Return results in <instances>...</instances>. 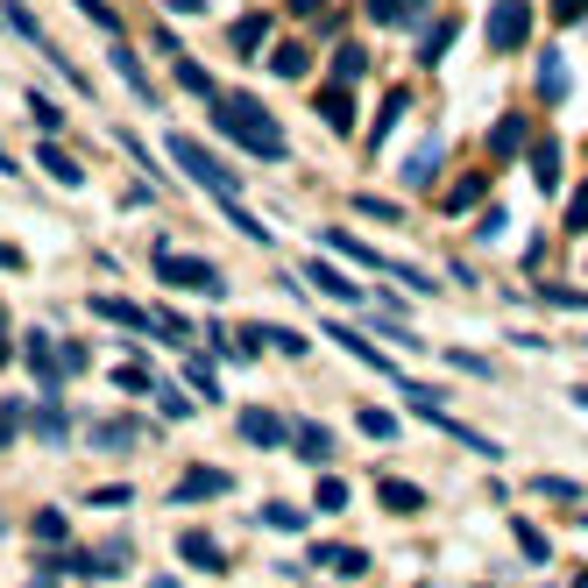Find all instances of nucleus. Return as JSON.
<instances>
[{
	"mask_svg": "<svg viewBox=\"0 0 588 588\" xmlns=\"http://www.w3.org/2000/svg\"><path fill=\"white\" fill-rule=\"evenodd\" d=\"M206 121H213L227 142H241L248 156H263V163H284V156H291L284 128L270 121V107H263L256 93H213V100H206Z\"/></svg>",
	"mask_w": 588,
	"mask_h": 588,
	"instance_id": "nucleus-1",
	"label": "nucleus"
},
{
	"mask_svg": "<svg viewBox=\"0 0 588 588\" xmlns=\"http://www.w3.org/2000/svg\"><path fill=\"white\" fill-rule=\"evenodd\" d=\"M171 156L185 163V178H192L199 192H213V199H241V178L227 171V163H220L199 135H171Z\"/></svg>",
	"mask_w": 588,
	"mask_h": 588,
	"instance_id": "nucleus-2",
	"label": "nucleus"
},
{
	"mask_svg": "<svg viewBox=\"0 0 588 588\" xmlns=\"http://www.w3.org/2000/svg\"><path fill=\"white\" fill-rule=\"evenodd\" d=\"M149 270H156L163 284H178V291H206V298H220V291H227V277H220L206 256H178V248H156Z\"/></svg>",
	"mask_w": 588,
	"mask_h": 588,
	"instance_id": "nucleus-3",
	"label": "nucleus"
},
{
	"mask_svg": "<svg viewBox=\"0 0 588 588\" xmlns=\"http://www.w3.org/2000/svg\"><path fill=\"white\" fill-rule=\"evenodd\" d=\"M489 29V50H525L532 43V0H489V15H482Z\"/></svg>",
	"mask_w": 588,
	"mask_h": 588,
	"instance_id": "nucleus-4",
	"label": "nucleus"
},
{
	"mask_svg": "<svg viewBox=\"0 0 588 588\" xmlns=\"http://www.w3.org/2000/svg\"><path fill=\"white\" fill-rule=\"evenodd\" d=\"M22 362H29V376L43 383V397H57V383L71 376V369H64V348L50 341V333H43V326L29 333V341H22Z\"/></svg>",
	"mask_w": 588,
	"mask_h": 588,
	"instance_id": "nucleus-5",
	"label": "nucleus"
},
{
	"mask_svg": "<svg viewBox=\"0 0 588 588\" xmlns=\"http://www.w3.org/2000/svg\"><path fill=\"white\" fill-rule=\"evenodd\" d=\"M57 567H64V574H93V581H107V574H128V546L114 539V546H93V553H57Z\"/></svg>",
	"mask_w": 588,
	"mask_h": 588,
	"instance_id": "nucleus-6",
	"label": "nucleus"
},
{
	"mask_svg": "<svg viewBox=\"0 0 588 588\" xmlns=\"http://www.w3.org/2000/svg\"><path fill=\"white\" fill-rule=\"evenodd\" d=\"M241 440H248V447H291V426H284L270 404H248V411H241Z\"/></svg>",
	"mask_w": 588,
	"mask_h": 588,
	"instance_id": "nucleus-7",
	"label": "nucleus"
},
{
	"mask_svg": "<svg viewBox=\"0 0 588 588\" xmlns=\"http://www.w3.org/2000/svg\"><path fill=\"white\" fill-rule=\"evenodd\" d=\"M107 64H114V78H121V86H128V93H135V100H142V107H149V100H156V78H149V71H142V57H135V50H128V43H121V36H114V43H107Z\"/></svg>",
	"mask_w": 588,
	"mask_h": 588,
	"instance_id": "nucleus-8",
	"label": "nucleus"
},
{
	"mask_svg": "<svg viewBox=\"0 0 588 588\" xmlns=\"http://www.w3.org/2000/svg\"><path fill=\"white\" fill-rule=\"evenodd\" d=\"M36 163H43V178H57L64 192H78V185H86V163H78L64 142H36Z\"/></svg>",
	"mask_w": 588,
	"mask_h": 588,
	"instance_id": "nucleus-9",
	"label": "nucleus"
},
{
	"mask_svg": "<svg viewBox=\"0 0 588 588\" xmlns=\"http://www.w3.org/2000/svg\"><path fill=\"white\" fill-rule=\"evenodd\" d=\"M376 503H383V511H397V518H418V511H426V489H418L411 475H383V482H376Z\"/></svg>",
	"mask_w": 588,
	"mask_h": 588,
	"instance_id": "nucleus-10",
	"label": "nucleus"
},
{
	"mask_svg": "<svg viewBox=\"0 0 588 588\" xmlns=\"http://www.w3.org/2000/svg\"><path fill=\"white\" fill-rule=\"evenodd\" d=\"M326 341H333V348H348V355H355V362H362V369H376V376H390V383H397V376H404V369H397V362H390V355H376V348H369V341H362V333H355V326H326Z\"/></svg>",
	"mask_w": 588,
	"mask_h": 588,
	"instance_id": "nucleus-11",
	"label": "nucleus"
},
{
	"mask_svg": "<svg viewBox=\"0 0 588 588\" xmlns=\"http://www.w3.org/2000/svg\"><path fill=\"white\" fill-rule=\"evenodd\" d=\"M525 149H532L525 114H496V128H489V156H496V163H511V156H525Z\"/></svg>",
	"mask_w": 588,
	"mask_h": 588,
	"instance_id": "nucleus-12",
	"label": "nucleus"
},
{
	"mask_svg": "<svg viewBox=\"0 0 588 588\" xmlns=\"http://www.w3.org/2000/svg\"><path fill=\"white\" fill-rule=\"evenodd\" d=\"M227 489H234V475H227V468H206V461H199V468H185V482H178L171 496H178V503H206V496H227Z\"/></svg>",
	"mask_w": 588,
	"mask_h": 588,
	"instance_id": "nucleus-13",
	"label": "nucleus"
},
{
	"mask_svg": "<svg viewBox=\"0 0 588 588\" xmlns=\"http://www.w3.org/2000/svg\"><path fill=\"white\" fill-rule=\"evenodd\" d=\"M93 312L100 319H114V326H128V333H156L163 319H149L142 305H128V298H93Z\"/></svg>",
	"mask_w": 588,
	"mask_h": 588,
	"instance_id": "nucleus-14",
	"label": "nucleus"
},
{
	"mask_svg": "<svg viewBox=\"0 0 588 588\" xmlns=\"http://www.w3.org/2000/svg\"><path fill=\"white\" fill-rule=\"evenodd\" d=\"M178 553H185V567H199V574H220V567H227V553H220L206 532H178Z\"/></svg>",
	"mask_w": 588,
	"mask_h": 588,
	"instance_id": "nucleus-15",
	"label": "nucleus"
},
{
	"mask_svg": "<svg viewBox=\"0 0 588 588\" xmlns=\"http://www.w3.org/2000/svg\"><path fill=\"white\" fill-rule=\"evenodd\" d=\"M86 440H93L100 454H128V447H135L142 433H135V418H100V426H93Z\"/></svg>",
	"mask_w": 588,
	"mask_h": 588,
	"instance_id": "nucleus-16",
	"label": "nucleus"
},
{
	"mask_svg": "<svg viewBox=\"0 0 588 588\" xmlns=\"http://www.w3.org/2000/svg\"><path fill=\"white\" fill-rule=\"evenodd\" d=\"M312 107H319V121H326V128H341V135L355 128V100H348V86H326Z\"/></svg>",
	"mask_w": 588,
	"mask_h": 588,
	"instance_id": "nucleus-17",
	"label": "nucleus"
},
{
	"mask_svg": "<svg viewBox=\"0 0 588 588\" xmlns=\"http://www.w3.org/2000/svg\"><path fill=\"white\" fill-rule=\"evenodd\" d=\"M312 560H319V567H333V574H348V581H355V574H369V553H362V546H312Z\"/></svg>",
	"mask_w": 588,
	"mask_h": 588,
	"instance_id": "nucleus-18",
	"label": "nucleus"
},
{
	"mask_svg": "<svg viewBox=\"0 0 588 588\" xmlns=\"http://www.w3.org/2000/svg\"><path fill=\"white\" fill-rule=\"evenodd\" d=\"M319 241H326V248H333V256H348V263H362V270H383V256H376V248H362V241H355V234H348V227H326V234H319Z\"/></svg>",
	"mask_w": 588,
	"mask_h": 588,
	"instance_id": "nucleus-19",
	"label": "nucleus"
},
{
	"mask_svg": "<svg viewBox=\"0 0 588 588\" xmlns=\"http://www.w3.org/2000/svg\"><path fill=\"white\" fill-rule=\"evenodd\" d=\"M539 100H567V57L539 50Z\"/></svg>",
	"mask_w": 588,
	"mask_h": 588,
	"instance_id": "nucleus-20",
	"label": "nucleus"
},
{
	"mask_svg": "<svg viewBox=\"0 0 588 588\" xmlns=\"http://www.w3.org/2000/svg\"><path fill=\"white\" fill-rule=\"evenodd\" d=\"M291 447H298L305 461H319V468L333 461V433H326V426H291Z\"/></svg>",
	"mask_w": 588,
	"mask_h": 588,
	"instance_id": "nucleus-21",
	"label": "nucleus"
},
{
	"mask_svg": "<svg viewBox=\"0 0 588 588\" xmlns=\"http://www.w3.org/2000/svg\"><path fill=\"white\" fill-rule=\"evenodd\" d=\"M171 78H178L192 100H213V78H206V64H199V57H171Z\"/></svg>",
	"mask_w": 588,
	"mask_h": 588,
	"instance_id": "nucleus-22",
	"label": "nucleus"
},
{
	"mask_svg": "<svg viewBox=\"0 0 588 588\" xmlns=\"http://www.w3.org/2000/svg\"><path fill=\"white\" fill-rule=\"evenodd\" d=\"M305 277H312V284H319L326 298H341V305H355V298H362V291H355V284H348L341 270H333V263H305Z\"/></svg>",
	"mask_w": 588,
	"mask_h": 588,
	"instance_id": "nucleus-23",
	"label": "nucleus"
},
{
	"mask_svg": "<svg viewBox=\"0 0 588 588\" xmlns=\"http://www.w3.org/2000/svg\"><path fill=\"white\" fill-rule=\"evenodd\" d=\"M270 71H277V78H305V71H312V50H305V43H277V50H270Z\"/></svg>",
	"mask_w": 588,
	"mask_h": 588,
	"instance_id": "nucleus-24",
	"label": "nucleus"
},
{
	"mask_svg": "<svg viewBox=\"0 0 588 588\" xmlns=\"http://www.w3.org/2000/svg\"><path fill=\"white\" fill-rule=\"evenodd\" d=\"M482 199H489V185H482V178H461V185L440 199V213H454V220H461V213H475Z\"/></svg>",
	"mask_w": 588,
	"mask_h": 588,
	"instance_id": "nucleus-25",
	"label": "nucleus"
},
{
	"mask_svg": "<svg viewBox=\"0 0 588 588\" xmlns=\"http://www.w3.org/2000/svg\"><path fill=\"white\" fill-rule=\"evenodd\" d=\"M532 178L546 192H560V142H532Z\"/></svg>",
	"mask_w": 588,
	"mask_h": 588,
	"instance_id": "nucleus-26",
	"label": "nucleus"
},
{
	"mask_svg": "<svg viewBox=\"0 0 588 588\" xmlns=\"http://www.w3.org/2000/svg\"><path fill=\"white\" fill-rule=\"evenodd\" d=\"M107 376H114V383H121V390H128V397H156V376H149V369H142V362H114V369H107Z\"/></svg>",
	"mask_w": 588,
	"mask_h": 588,
	"instance_id": "nucleus-27",
	"label": "nucleus"
},
{
	"mask_svg": "<svg viewBox=\"0 0 588 588\" xmlns=\"http://www.w3.org/2000/svg\"><path fill=\"white\" fill-rule=\"evenodd\" d=\"M362 43H341V50H333V86H355V78H362Z\"/></svg>",
	"mask_w": 588,
	"mask_h": 588,
	"instance_id": "nucleus-28",
	"label": "nucleus"
},
{
	"mask_svg": "<svg viewBox=\"0 0 588 588\" xmlns=\"http://www.w3.org/2000/svg\"><path fill=\"white\" fill-rule=\"evenodd\" d=\"M404 107H411V93H404V86H397V93H383V114H376V128H369V135H376V149H383V135L404 121Z\"/></svg>",
	"mask_w": 588,
	"mask_h": 588,
	"instance_id": "nucleus-29",
	"label": "nucleus"
},
{
	"mask_svg": "<svg viewBox=\"0 0 588 588\" xmlns=\"http://www.w3.org/2000/svg\"><path fill=\"white\" fill-rule=\"evenodd\" d=\"M185 383H192L206 404H220V376H213V362H206V355H192V362H185Z\"/></svg>",
	"mask_w": 588,
	"mask_h": 588,
	"instance_id": "nucleus-30",
	"label": "nucleus"
},
{
	"mask_svg": "<svg viewBox=\"0 0 588 588\" xmlns=\"http://www.w3.org/2000/svg\"><path fill=\"white\" fill-rule=\"evenodd\" d=\"M263 29H270V22H263V15H241V22H234V36H227V43H234V50H241V57H256V50H263Z\"/></svg>",
	"mask_w": 588,
	"mask_h": 588,
	"instance_id": "nucleus-31",
	"label": "nucleus"
},
{
	"mask_svg": "<svg viewBox=\"0 0 588 588\" xmlns=\"http://www.w3.org/2000/svg\"><path fill=\"white\" fill-rule=\"evenodd\" d=\"M64 426H71V418L57 411V397H43V404H36V440H50V447H57V440H64Z\"/></svg>",
	"mask_w": 588,
	"mask_h": 588,
	"instance_id": "nucleus-32",
	"label": "nucleus"
},
{
	"mask_svg": "<svg viewBox=\"0 0 588 588\" xmlns=\"http://www.w3.org/2000/svg\"><path fill=\"white\" fill-rule=\"evenodd\" d=\"M355 426H362L369 440H397V433H404V426H397V411H376V404H369V411L355 418Z\"/></svg>",
	"mask_w": 588,
	"mask_h": 588,
	"instance_id": "nucleus-33",
	"label": "nucleus"
},
{
	"mask_svg": "<svg viewBox=\"0 0 588 588\" xmlns=\"http://www.w3.org/2000/svg\"><path fill=\"white\" fill-rule=\"evenodd\" d=\"M312 503L333 518V511H348V482H333V475H319V489H312Z\"/></svg>",
	"mask_w": 588,
	"mask_h": 588,
	"instance_id": "nucleus-34",
	"label": "nucleus"
},
{
	"mask_svg": "<svg viewBox=\"0 0 588 588\" xmlns=\"http://www.w3.org/2000/svg\"><path fill=\"white\" fill-rule=\"evenodd\" d=\"M78 15H86V22H93L100 36H121V15L107 8V0H78Z\"/></svg>",
	"mask_w": 588,
	"mask_h": 588,
	"instance_id": "nucleus-35",
	"label": "nucleus"
},
{
	"mask_svg": "<svg viewBox=\"0 0 588 588\" xmlns=\"http://www.w3.org/2000/svg\"><path fill=\"white\" fill-rule=\"evenodd\" d=\"M447 43H454V22L426 29V43H418V64H440V57H447Z\"/></svg>",
	"mask_w": 588,
	"mask_h": 588,
	"instance_id": "nucleus-36",
	"label": "nucleus"
},
{
	"mask_svg": "<svg viewBox=\"0 0 588 588\" xmlns=\"http://www.w3.org/2000/svg\"><path fill=\"white\" fill-rule=\"evenodd\" d=\"M440 149H447V142H426V149L404 163V178H411V185H426V178H433V163H440Z\"/></svg>",
	"mask_w": 588,
	"mask_h": 588,
	"instance_id": "nucleus-37",
	"label": "nucleus"
},
{
	"mask_svg": "<svg viewBox=\"0 0 588 588\" xmlns=\"http://www.w3.org/2000/svg\"><path fill=\"white\" fill-rule=\"evenodd\" d=\"M29 532H36L43 546H57V553H64V511H36V525H29Z\"/></svg>",
	"mask_w": 588,
	"mask_h": 588,
	"instance_id": "nucleus-38",
	"label": "nucleus"
},
{
	"mask_svg": "<svg viewBox=\"0 0 588 588\" xmlns=\"http://www.w3.org/2000/svg\"><path fill=\"white\" fill-rule=\"evenodd\" d=\"M263 348H277V355H305V333H291V326H263Z\"/></svg>",
	"mask_w": 588,
	"mask_h": 588,
	"instance_id": "nucleus-39",
	"label": "nucleus"
},
{
	"mask_svg": "<svg viewBox=\"0 0 588 588\" xmlns=\"http://www.w3.org/2000/svg\"><path fill=\"white\" fill-rule=\"evenodd\" d=\"M29 121H36V128L50 135V128L64 121V107H57V100H43V93H29Z\"/></svg>",
	"mask_w": 588,
	"mask_h": 588,
	"instance_id": "nucleus-40",
	"label": "nucleus"
},
{
	"mask_svg": "<svg viewBox=\"0 0 588 588\" xmlns=\"http://www.w3.org/2000/svg\"><path fill=\"white\" fill-rule=\"evenodd\" d=\"M539 496H553V503H581V482H567V475H539Z\"/></svg>",
	"mask_w": 588,
	"mask_h": 588,
	"instance_id": "nucleus-41",
	"label": "nucleus"
},
{
	"mask_svg": "<svg viewBox=\"0 0 588 588\" xmlns=\"http://www.w3.org/2000/svg\"><path fill=\"white\" fill-rule=\"evenodd\" d=\"M518 553H525V560H553V546H546L539 525H518Z\"/></svg>",
	"mask_w": 588,
	"mask_h": 588,
	"instance_id": "nucleus-42",
	"label": "nucleus"
},
{
	"mask_svg": "<svg viewBox=\"0 0 588 588\" xmlns=\"http://www.w3.org/2000/svg\"><path fill=\"white\" fill-rule=\"evenodd\" d=\"M440 362H447V369H468V376H489V362L468 355V348H440Z\"/></svg>",
	"mask_w": 588,
	"mask_h": 588,
	"instance_id": "nucleus-43",
	"label": "nucleus"
},
{
	"mask_svg": "<svg viewBox=\"0 0 588 588\" xmlns=\"http://www.w3.org/2000/svg\"><path fill=\"white\" fill-rule=\"evenodd\" d=\"M206 348H213V355H241V333H227V326L213 319V326H206Z\"/></svg>",
	"mask_w": 588,
	"mask_h": 588,
	"instance_id": "nucleus-44",
	"label": "nucleus"
},
{
	"mask_svg": "<svg viewBox=\"0 0 588 588\" xmlns=\"http://www.w3.org/2000/svg\"><path fill=\"white\" fill-rule=\"evenodd\" d=\"M156 404H163V418H185V411H192V397L171 390V383H156Z\"/></svg>",
	"mask_w": 588,
	"mask_h": 588,
	"instance_id": "nucleus-45",
	"label": "nucleus"
},
{
	"mask_svg": "<svg viewBox=\"0 0 588 588\" xmlns=\"http://www.w3.org/2000/svg\"><path fill=\"white\" fill-rule=\"evenodd\" d=\"M263 525H277V532H298V525H305V518H298V511H291V503H263Z\"/></svg>",
	"mask_w": 588,
	"mask_h": 588,
	"instance_id": "nucleus-46",
	"label": "nucleus"
},
{
	"mask_svg": "<svg viewBox=\"0 0 588 588\" xmlns=\"http://www.w3.org/2000/svg\"><path fill=\"white\" fill-rule=\"evenodd\" d=\"M567 234H588V185L567 199Z\"/></svg>",
	"mask_w": 588,
	"mask_h": 588,
	"instance_id": "nucleus-47",
	"label": "nucleus"
},
{
	"mask_svg": "<svg viewBox=\"0 0 588 588\" xmlns=\"http://www.w3.org/2000/svg\"><path fill=\"white\" fill-rule=\"evenodd\" d=\"M588 15V0H553V29H574Z\"/></svg>",
	"mask_w": 588,
	"mask_h": 588,
	"instance_id": "nucleus-48",
	"label": "nucleus"
},
{
	"mask_svg": "<svg viewBox=\"0 0 588 588\" xmlns=\"http://www.w3.org/2000/svg\"><path fill=\"white\" fill-rule=\"evenodd\" d=\"M0 270H8V277H22V270H29V256H22L15 241H0Z\"/></svg>",
	"mask_w": 588,
	"mask_h": 588,
	"instance_id": "nucleus-49",
	"label": "nucleus"
},
{
	"mask_svg": "<svg viewBox=\"0 0 588 588\" xmlns=\"http://www.w3.org/2000/svg\"><path fill=\"white\" fill-rule=\"evenodd\" d=\"M86 503H107V511H121V503H128V489H121V482H107V489H93Z\"/></svg>",
	"mask_w": 588,
	"mask_h": 588,
	"instance_id": "nucleus-50",
	"label": "nucleus"
},
{
	"mask_svg": "<svg viewBox=\"0 0 588 588\" xmlns=\"http://www.w3.org/2000/svg\"><path fill=\"white\" fill-rule=\"evenodd\" d=\"M15 418H22V404H8V411H0V447L15 440Z\"/></svg>",
	"mask_w": 588,
	"mask_h": 588,
	"instance_id": "nucleus-51",
	"label": "nucleus"
},
{
	"mask_svg": "<svg viewBox=\"0 0 588 588\" xmlns=\"http://www.w3.org/2000/svg\"><path fill=\"white\" fill-rule=\"evenodd\" d=\"M15 355V333H8V305H0V362Z\"/></svg>",
	"mask_w": 588,
	"mask_h": 588,
	"instance_id": "nucleus-52",
	"label": "nucleus"
},
{
	"mask_svg": "<svg viewBox=\"0 0 588 588\" xmlns=\"http://www.w3.org/2000/svg\"><path fill=\"white\" fill-rule=\"evenodd\" d=\"M369 15H376V22H390V15H397V0H369Z\"/></svg>",
	"mask_w": 588,
	"mask_h": 588,
	"instance_id": "nucleus-53",
	"label": "nucleus"
},
{
	"mask_svg": "<svg viewBox=\"0 0 588 588\" xmlns=\"http://www.w3.org/2000/svg\"><path fill=\"white\" fill-rule=\"evenodd\" d=\"M291 8H298V15H319V8H326V0H291Z\"/></svg>",
	"mask_w": 588,
	"mask_h": 588,
	"instance_id": "nucleus-54",
	"label": "nucleus"
},
{
	"mask_svg": "<svg viewBox=\"0 0 588 588\" xmlns=\"http://www.w3.org/2000/svg\"><path fill=\"white\" fill-rule=\"evenodd\" d=\"M149 588H185V581H178V574H156V581H149Z\"/></svg>",
	"mask_w": 588,
	"mask_h": 588,
	"instance_id": "nucleus-55",
	"label": "nucleus"
},
{
	"mask_svg": "<svg viewBox=\"0 0 588 588\" xmlns=\"http://www.w3.org/2000/svg\"><path fill=\"white\" fill-rule=\"evenodd\" d=\"M29 588H57V574H36V581H29Z\"/></svg>",
	"mask_w": 588,
	"mask_h": 588,
	"instance_id": "nucleus-56",
	"label": "nucleus"
},
{
	"mask_svg": "<svg viewBox=\"0 0 588 588\" xmlns=\"http://www.w3.org/2000/svg\"><path fill=\"white\" fill-rule=\"evenodd\" d=\"M574 404H581V411H588V383H581V390H574Z\"/></svg>",
	"mask_w": 588,
	"mask_h": 588,
	"instance_id": "nucleus-57",
	"label": "nucleus"
},
{
	"mask_svg": "<svg viewBox=\"0 0 588 588\" xmlns=\"http://www.w3.org/2000/svg\"><path fill=\"white\" fill-rule=\"evenodd\" d=\"M0 171H15V156H8V149H0Z\"/></svg>",
	"mask_w": 588,
	"mask_h": 588,
	"instance_id": "nucleus-58",
	"label": "nucleus"
},
{
	"mask_svg": "<svg viewBox=\"0 0 588 588\" xmlns=\"http://www.w3.org/2000/svg\"><path fill=\"white\" fill-rule=\"evenodd\" d=\"M574 588H588V574H574Z\"/></svg>",
	"mask_w": 588,
	"mask_h": 588,
	"instance_id": "nucleus-59",
	"label": "nucleus"
}]
</instances>
